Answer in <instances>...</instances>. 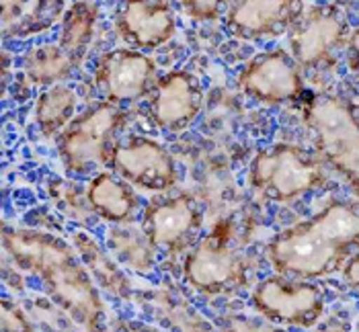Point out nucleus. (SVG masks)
<instances>
[{"label": "nucleus", "mask_w": 359, "mask_h": 332, "mask_svg": "<svg viewBox=\"0 0 359 332\" xmlns=\"http://www.w3.org/2000/svg\"><path fill=\"white\" fill-rule=\"evenodd\" d=\"M185 283L201 296L234 293L249 283V263L232 247V223L226 220L197 240L183 261Z\"/></svg>", "instance_id": "5"}, {"label": "nucleus", "mask_w": 359, "mask_h": 332, "mask_svg": "<svg viewBox=\"0 0 359 332\" xmlns=\"http://www.w3.org/2000/svg\"><path fill=\"white\" fill-rule=\"evenodd\" d=\"M128 113L107 101L81 113L57 138V154L68 174L84 177L107 166Z\"/></svg>", "instance_id": "6"}, {"label": "nucleus", "mask_w": 359, "mask_h": 332, "mask_svg": "<svg viewBox=\"0 0 359 332\" xmlns=\"http://www.w3.org/2000/svg\"><path fill=\"white\" fill-rule=\"evenodd\" d=\"M107 166L128 185L152 193L172 189L181 177L175 156L165 146L156 139L138 134L117 139L111 150Z\"/></svg>", "instance_id": "8"}, {"label": "nucleus", "mask_w": 359, "mask_h": 332, "mask_svg": "<svg viewBox=\"0 0 359 332\" xmlns=\"http://www.w3.org/2000/svg\"><path fill=\"white\" fill-rule=\"evenodd\" d=\"M86 199L93 214L101 220L119 223H132L140 207L138 195L134 193L132 185L119 179L115 172H97L88 187Z\"/></svg>", "instance_id": "18"}, {"label": "nucleus", "mask_w": 359, "mask_h": 332, "mask_svg": "<svg viewBox=\"0 0 359 332\" xmlns=\"http://www.w3.org/2000/svg\"><path fill=\"white\" fill-rule=\"evenodd\" d=\"M76 109L79 92L68 84H57L41 90L33 107V119L41 136L52 138L55 134H64V130L76 119Z\"/></svg>", "instance_id": "22"}, {"label": "nucleus", "mask_w": 359, "mask_h": 332, "mask_svg": "<svg viewBox=\"0 0 359 332\" xmlns=\"http://www.w3.org/2000/svg\"><path fill=\"white\" fill-rule=\"evenodd\" d=\"M50 199L54 201V205L70 220L76 221H88L93 214L86 191H83L76 183H64V181H54L48 187Z\"/></svg>", "instance_id": "24"}, {"label": "nucleus", "mask_w": 359, "mask_h": 332, "mask_svg": "<svg viewBox=\"0 0 359 332\" xmlns=\"http://www.w3.org/2000/svg\"><path fill=\"white\" fill-rule=\"evenodd\" d=\"M302 117L323 165L339 172L359 199V117L353 105L337 95H312Z\"/></svg>", "instance_id": "3"}, {"label": "nucleus", "mask_w": 359, "mask_h": 332, "mask_svg": "<svg viewBox=\"0 0 359 332\" xmlns=\"http://www.w3.org/2000/svg\"><path fill=\"white\" fill-rule=\"evenodd\" d=\"M302 2L290 0H247L226 8V29L245 41H265L287 33L302 11Z\"/></svg>", "instance_id": "14"}, {"label": "nucleus", "mask_w": 359, "mask_h": 332, "mask_svg": "<svg viewBox=\"0 0 359 332\" xmlns=\"http://www.w3.org/2000/svg\"><path fill=\"white\" fill-rule=\"evenodd\" d=\"M0 324L2 332H35V320L31 318L27 307L4 298L0 310Z\"/></svg>", "instance_id": "27"}, {"label": "nucleus", "mask_w": 359, "mask_h": 332, "mask_svg": "<svg viewBox=\"0 0 359 332\" xmlns=\"http://www.w3.org/2000/svg\"><path fill=\"white\" fill-rule=\"evenodd\" d=\"M222 6L224 4L220 2H181L179 11L191 21H212V19H218Z\"/></svg>", "instance_id": "28"}, {"label": "nucleus", "mask_w": 359, "mask_h": 332, "mask_svg": "<svg viewBox=\"0 0 359 332\" xmlns=\"http://www.w3.org/2000/svg\"><path fill=\"white\" fill-rule=\"evenodd\" d=\"M2 37L27 39L62 23L68 6L64 2H2Z\"/></svg>", "instance_id": "19"}, {"label": "nucleus", "mask_w": 359, "mask_h": 332, "mask_svg": "<svg viewBox=\"0 0 359 332\" xmlns=\"http://www.w3.org/2000/svg\"><path fill=\"white\" fill-rule=\"evenodd\" d=\"M355 332H359V320H358V326H355Z\"/></svg>", "instance_id": "33"}, {"label": "nucleus", "mask_w": 359, "mask_h": 332, "mask_svg": "<svg viewBox=\"0 0 359 332\" xmlns=\"http://www.w3.org/2000/svg\"><path fill=\"white\" fill-rule=\"evenodd\" d=\"M70 244L79 252L83 265L93 281L99 285V289L107 291L117 300H130L136 296L130 277L119 267L109 249H105L93 234H88L86 230H74L70 236Z\"/></svg>", "instance_id": "17"}, {"label": "nucleus", "mask_w": 359, "mask_h": 332, "mask_svg": "<svg viewBox=\"0 0 359 332\" xmlns=\"http://www.w3.org/2000/svg\"><path fill=\"white\" fill-rule=\"evenodd\" d=\"M201 107L203 90L199 81L187 70H175L156 81L148 111L158 130L183 132L197 119Z\"/></svg>", "instance_id": "13"}, {"label": "nucleus", "mask_w": 359, "mask_h": 332, "mask_svg": "<svg viewBox=\"0 0 359 332\" xmlns=\"http://www.w3.org/2000/svg\"><path fill=\"white\" fill-rule=\"evenodd\" d=\"M101 17V6L95 2H74L68 6L62 23H60V35L57 43L64 46L79 62H84V57L90 50L97 21Z\"/></svg>", "instance_id": "23"}, {"label": "nucleus", "mask_w": 359, "mask_h": 332, "mask_svg": "<svg viewBox=\"0 0 359 332\" xmlns=\"http://www.w3.org/2000/svg\"><path fill=\"white\" fill-rule=\"evenodd\" d=\"M341 275L347 289H351L355 296H359V249L347 258V263L341 269Z\"/></svg>", "instance_id": "31"}, {"label": "nucleus", "mask_w": 359, "mask_h": 332, "mask_svg": "<svg viewBox=\"0 0 359 332\" xmlns=\"http://www.w3.org/2000/svg\"><path fill=\"white\" fill-rule=\"evenodd\" d=\"M201 209L189 195L152 199L144 212L140 228L156 250L168 254L185 250L201 230Z\"/></svg>", "instance_id": "12"}, {"label": "nucleus", "mask_w": 359, "mask_h": 332, "mask_svg": "<svg viewBox=\"0 0 359 332\" xmlns=\"http://www.w3.org/2000/svg\"><path fill=\"white\" fill-rule=\"evenodd\" d=\"M250 305L259 316L281 328H314L325 316L327 298L318 283L273 275L257 283Z\"/></svg>", "instance_id": "7"}, {"label": "nucleus", "mask_w": 359, "mask_h": 332, "mask_svg": "<svg viewBox=\"0 0 359 332\" xmlns=\"http://www.w3.org/2000/svg\"><path fill=\"white\" fill-rule=\"evenodd\" d=\"M111 332H170L163 328V326H156V324H150V322H142V320H128V318H117L113 320L111 324Z\"/></svg>", "instance_id": "30"}, {"label": "nucleus", "mask_w": 359, "mask_h": 332, "mask_svg": "<svg viewBox=\"0 0 359 332\" xmlns=\"http://www.w3.org/2000/svg\"><path fill=\"white\" fill-rule=\"evenodd\" d=\"M329 183L323 160L294 144L261 150L249 166V187L269 203H292Z\"/></svg>", "instance_id": "4"}, {"label": "nucleus", "mask_w": 359, "mask_h": 332, "mask_svg": "<svg viewBox=\"0 0 359 332\" xmlns=\"http://www.w3.org/2000/svg\"><path fill=\"white\" fill-rule=\"evenodd\" d=\"M115 31L132 50H156L177 31L170 2H123L115 11Z\"/></svg>", "instance_id": "15"}, {"label": "nucleus", "mask_w": 359, "mask_h": 332, "mask_svg": "<svg viewBox=\"0 0 359 332\" xmlns=\"http://www.w3.org/2000/svg\"><path fill=\"white\" fill-rule=\"evenodd\" d=\"M345 54H347V68L349 72L359 78V27L349 33L347 43H345Z\"/></svg>", "instance_id": "32"}, {"label": "nucleus", "mask_w": 359, "mask_h": 332, "mask_svg": "<svg viewBox=\"0 0 359 332\" xmlns=\"http://www.w3.org/2000/svg\"><path fill=\"white\" fill-rule=\"evenodd\" d=\"M134 300L148 307L163 328L170 332H222L216 322L205 318L183 293L158 287L150 291H138Z\"/></svg>", "instance_id": "16"}, {"label": "nucleus", "mask_w": 359, "mask_h": 332, "mask_svg": "<svg viewBox=\"0 0 359 332\" xmlns=\"http://www.w3.org/2000/svg\"><path fill=\"white\" fill-rule=\"evenodd\" d=\"M310 332H353V322L347 314L337 312V314H331L329 318L320 320Z\"/></svg>", "instance_id": "29"}, {"label": "nucleus", "mask_w": 359, "mask_h": 332, "mask_svg": "<svg viewBox=\"0 0 359 332\" xmlns=\"http://www.w3.org/2000/svg\"><path fill=\"white\" fill-rule=\"evenodd\" d=\"M156 64L132 48L111 50L99 57L93 81L111 105L123 107L144 99L154 88Z\"/></svg>", "instance_id": "10"}, {"label": "nucleus", "mask_w": 359, "mask_h": 332, "mask_svg": "<svg viewBox=\"0 0 359 332\" xmlns=\"http://www.w3.org/2000/svg\"><path fill=\"white\" fill-rule=\"evenodd\" d=\"M35 322H41L50 332H81L72 322V318L55 305L50 298L48 300H33L27 310Z\"/></svg>", "instance_id": "25"}, {"label": "nucleus", "mask_w": 359, "mask_h": 332, "mask_svg": "<svg viewBox=\"0 0 359 332\" xmlns=\"http://www.w3.org/2000/svg\"><path fill=\"white\" fill-rule=\"evenodd\" d=\"M216 326L222 332H285L281 326L269 322L263 316L247 314H222L216 318Z\"/></svg>", "instance_id": "26"}, {"label": "nucleus", "mask_w": 359, "mask_h": 332, "mask_svg": "<svg viewBox=\"0 0 359 332\" xmlns=\"http://www.w3.org/2000/svg\"><path fill=\"white\" fill-rule=\"evenodd\" d=\"M107 249L117 263L140 275H148L156 267V249L144 230L132 223H119L111 228L107 232Z\"/></svg>", "instance_id": "21"}, {"label": "nucleus", "mask_w": 359, "mask_h": 332, "mask_svg": "<svg viewBox=\"0 0 359 332\" xmlns=\"http://www.w3.org/2000/svg\"><path fill=\"white\" fill-rule=\"evenodd\" d=\"M359 249V199H334L310 220L285 228L265 247L277 275L320 279L343 269Z\"/></svg>", "instance_id": "2"}, {"label": "nucleus", "mask_w": 359, "mask_h": 332, "mask_svg": "<svg viewBox=\"0 0 359 332\" xmlns=\"http://www.w3.org/2000/svg\"><path fill=\"white\" fill-rule=\"evenodd\" d=\"M2 247L21 271L41 281L48 298L72 318L79 331H109L101 291L70 242L48 230L4 226Z\"/></svg>", "instance_id": "1"}, {"label": "nucleus", "mask_w": 359, "mask_h": 332, "mask_svg": "<svg viewBox=\"0 0 359 332\" xmlns=\"http://www.w3.org/2000/svg\"><path fill=\"white\" fill-rule=\"evenodd\" d=\"M238 88L257 103L285 105L300 101L304 95V81L292 54L277 48L250 60L238 72Z\"/></svg>", "instance_id": "9"}, {"label": "nucleus", "mask_w": 359, "mask_h": 332, "mask_svg": "<svg viewBox=\"0 0 359 332\" xmlns=\"http://www.w3.org/2000/svg\"><path fill=\"white\" fill-rule=\"evenodd\" d=\"M347 37V21L334 4H304L290 29V54L310 68L331 57Z\"/></svg>", "instance_id": "11"}, {"label": "nucleus", "mask_w": 359, "mask_h": 332, "mask_svg": "<svg viewBox=\"0 0 359 332\" xmlns=\"http://www.w3.org/2000/svg\"><path fill=\"white\" fill-rule=\"evenodd\" d=\"M81 66H83V62H79L57 41L35 46L23 57L25 78L33 86H39V88H52L57 84H66V81Z\"/></svg>", "instance_id": "20"}]
</instances>
